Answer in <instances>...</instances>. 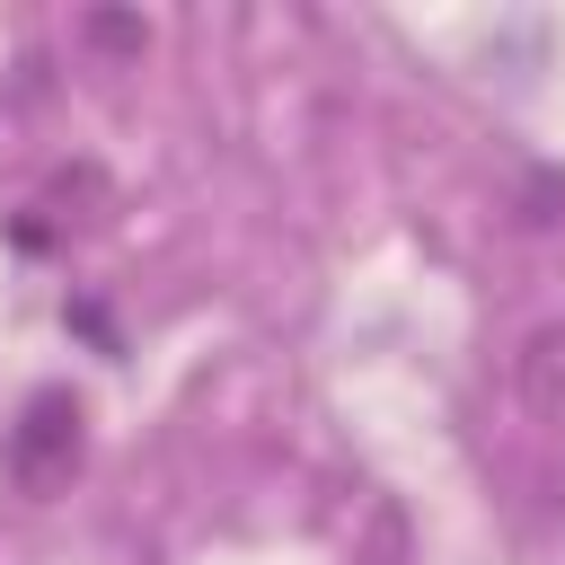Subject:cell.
I'll return each mask as SVG.
<instances>
[{"instance_id": "7a4b0ae2", "label": "cell", "mask_w": 565, "mask_h": 565, "mask_svg": "<svg viewBox=\"0 0 565 565\" xmlns=\"http://www.w3.org/2000/svg\"><path fill=\"white\" fill-rule=\"evenodd\" d=\"M512 380H521V406H530V415L565 424V318H547V327H530V335H521Z\"/></svg>"}, {"instance_id": "6da1fadb", "label": "cell", "mask_w": 565, "mask_h": 565, "mask_svg": "<svg viewBox=\"0 0 565 565\" xmlns=\"http://www.w3.org/2000/svg\"><path fill=\"white\" fill-rule=\"evenodd\" d=\"M0 468H9V486H26V494L62 486V477L79 468V397H71V388H35V397L18 406V424H9V441H0Z\"/></svg>"}]
</instances>
